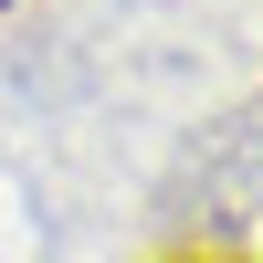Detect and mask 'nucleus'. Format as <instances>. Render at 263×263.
I'll return each instance as SVG.
<instances>
[{
    "label": "nucleus",
    "instance_id": "obj_1",
    "mask_svg": "<svg viewBox=\"0 0 263 263\" xmlns=\"http://www.w3.org/2000/svg\"><path fill=\"white\" fill-rule=\"evenodd\" d=\"M179 263H242V253H179Z\"/></svg>",
    "mask_w": 263,
    "mask_h": 263
}]
</instances>
